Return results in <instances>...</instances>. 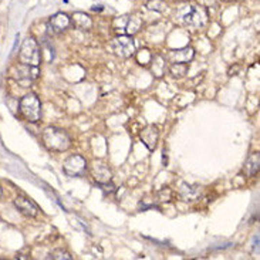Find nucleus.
<instances>
[{
	"instance_id": "f257e3e1",
	"label": "nucleus",
	"mask_w": 260,
	"mask_h": 260,
	"mask_svg": "<svg viewBox=\"0 0 260 260\" xmlns=\"http://www.w3.org/2000/svg\"><path fill=\"white\" fill-rule=\"evenodd\" d=\"M175 20L180 26L189 27V29H202L208 24L209 15L206 7L196 4V3H185L179 6L177 13H175Z\"/></svg>"
},
{
	"instance_id": "f03ea898",
	"label": "nucleus",
	"mask_w": 260,
	"mask_h": 260,
	"mask_svg": "<svg viewBox=\"0 0 260 260\" xmlns=\"http://www.w3.org/2000/svg\"><path fill=\"white\" fill-rule=\"evenodd\" d=\"M43 144L49 151L53 152H64L71 146V138L70 135L57 127H47L43 131Z\"/></svg>"
},
{
	"instance_id": "7ed1b4c3",
	"label": "nucleus",
	"mask_w": 260,
	"mask_h": 260,
	"mask_svg": "<svg viewBox=\"0 0 260 260\" xmlns=\"http://www.w3.org/2000/svg\"><path fill=\"white\" fill-rule=\"evenodd\" d=\"M19 111L29 122H39L41 118V102L36 94H26L19 102Z\"/></svg>"
},
{
	"instance_id": "20e7f679",
	"label": "nucleus",
	"mask_w": 260,
	"mask_h": 260,
	"mask_svg": "<svg viewBox=\"0 0 260 260\" xmlns=\"http://www.w3.org/2000/svg\"><path fill=\"white\" fill-rule=\"evenodd\" d=\"M19 60H20L21 64L39 67L40 61H41V50H40L39 43L33 37H27L21 43L20 53H19Z\"/></svg>"
},
{
	"instance_id": "39448f33",
	"label": "nucleus",
	"mask_w": 260,
	"mask_h": 260,
	"mask_svg": "<svg viewBox=\"0 0 260 260\" xmlns=\"http://www.w3.org/2000/svg\"><path fill=\"white\" fill-rule=\"evenodd\" d=\"M111 47L115 56L121 59H130L131 56L135 54V44H134L132 36H128V34H120L118 37H115L111 43Z\"/></svg>"
},
{
	"instance_id": "423d86ee",
	"label": "nucleus",
	"mask_w": 260,
	"mask_h": 260,
	"mask_svg": "<svg viewBox=\"0 0 260 260\" xmlns=\"http://www.w3.org/2000/svg\"><path fill=\"white\" fill-rule=\"evenodd\" d=\"M65 175L74 178V177H82L87 169V161L81 155H71L64 161L63 165Z\"/></svg>"
},
{
	"instance_id": "0eeeda50",
	"label": "nucleus",
	"mask_w": 260,
	"mask_h": 260,
	"mask_svg": "<svg viewBox=\"0 0 260 260\" xmlns=\"http://www.w3.org/2000/svg\"><path fill=\"white\" fill-rule=\"evenodd\" d=\"M71 24V19L65 13H56L54 16L50 17L47 23V32L49 34H60L65 32Z\"/></svg>"
},
{
	"instance_id": "6e6552de",
	"label": "nucleus",
	"mask_w": 260,
	"mask_h": 260,
	"mask_svg": "<svg viewBox=\"0 0 260 260\" xmlns=\"http://www.w3.org/2000/svg\"><path fill=\"white\" fill-rule=\"evenodd\" d=\"M179 198L183 202H196L202 199L203 196V188L200 185H189V183H182L178 191Z\"/></svg>"
},
{
	"instance_id": "1a4fd4ad",
	"label": "nucleus",
	"mask_w": 260,
	"mask_h": 260,
	"mask_svg": "<svg viewBox=\"0 0 260 260\" xmlns=\"http://www.w3.org/2000/svg\"><path fill=\"white\" fill-rule=\"evenodd\" d=\"M15 206L17 208V211L20 213H23L24 216H29V218H36L39 215V206L33 202L32 199H29L27 196L17 195L16 199L13 200Z\"/></svg>"
},
{
	"instance_id": "9d476101",
	"label": "nucleus",
	"mask_w": 260,
	"mask_h": 260,
	"mask_svg": "<svg viewBox=\"0 0 260 260\" xmlns=\"http://www.w3.org/2000/svg\"><path fill=\"white\" fill-rule=\"evenodd\" d=\"M39 76H40V71L34 65L21 64L20 63V64L15 67V76L13 77L16 79L17 81H34V80L39 79Z\"/></svg>"
},
{
	"instance_id": "9b49d317",
	"label": "nucleus",
	"mask_w": 260,
	"mask_h": 260,
	"mask_svg": "<svg viewBox=\"0 0 260 260\" xmlns=\"http://www.w3.org/2000/svg\"><path fill=\"white\" fill-rule=\"evenodd\" d=\"M140 137H141V141L144 142V145H145L149 151H154V149L157 148L158 140H160V130H158V127L154 125V124L146 125L145 128L141 131Z\"/></svg>"
},
{
	"instance_id": "f8f14e48",
	"label": "nucleus",
	"mask_w": 260,
	"mask_h": 260,
	"mask_svg": "<svg viewBox=\"0 0 260 260\" xmlns=\"http://www.w3.org/2000/svg\"><path fill=\"white\" fill-rule=\"evenodd\" d=\"M195 57V50L192 47H185V49L171 50L166 54V61L168 63H189Z\"/></svg>"
},
{
	"instance_id": "ddd939ff",
	"label": "nucleus",
	"mask_w": 260,
	"mask_h": 260,
	"mask_svg": "<svg viewBox=\"0 0 260 260\" xmlns=\"http://www.w3.org/2000/svg\"><path fill=\"white\" fill-rule=\"evenodd\" d=\"M91 175L96 179L97 183H105V182H111L113 174L111 169L108 168V165L101 161H96L91 165Z\"/></svg>"
},
{
	"instance_id": "4468645a",
	"label": "nucleus",
	"mask_w": 260,
	"mask_h": 260,
	"mask_svg": "<svg viewBox=\"0 0 260 260\" xmlns=\"http://www.w3.org/2000/svg\"><path fill=\"white\" fill-rule=\"evenodd\" d=\"M151 70H152V74L158 79H161L165 76V73L168 71V61L166 59L161 56V54H155L151 57Z\"/></svg>"
},
{
	"instance_id": "2eb2a0df",
	"label": "nucleus",
	"mask_w": 260,
	"mask_h": 260,
	"mask_svg": "<svg viewBox=\"0 0 260 260\" xmlns=\"http://www.w3.org/2000/svg\"><path fill=\"white\" fill-rule=\"evenodd\" d=\"M70 19H71L73 26H74L76 29H79V30L88 32V30H91V27H93V19L88 16V15L82 13V12L74 13L73 17H70Z\"/></svg>"
},
{
	"instance_id": "dca6fc26",
	"label": "nucleus",
	"mask_w": 260,
	"mask_h": 260,
	"mask_svg": "<svg viewBox=\"0 0 260 260\" xmlns=\"http://www.w3.org/2000/svg\"><path fill=\"white\" fill-rule=\"evenodd\" d=\"M259 169H260V155L259 152H255V154H252L249 158H247V161L244 162L243 166V174L246 177H256L258 174H259Z\"/></svg>"
},
{
	"instance_id": "f3484780",
	"label": "nucleus",
	"mask_w": 260,
	"mask_h": 260,
	"mask_svg": "<svg viewBox=\"0 0 260 260\" xmlns=\"http://www.w3.org/2000/svg\"><path fill=\"white\" fill-rule=\"evenodd\" d=\"M142 27V19L137 15L128 17V21H127V27H125V33L128 36H134L135 33L140 32V29Z\"/></svg>"
},
{
	"instance_id": "a211bd4d",
	"label": "nucleus",
	"mask_w": 260,
	"mask_h": 260,
	"mask_svg": "<svg viewBox=\"0 0 260 260\" xmlns=\"http://www.w3.org/2000/svg\"><path fill=\"white\" fill-rule=\"evenodd\" d=\"M168 70H169V73L172 74V77L182 79V77H185V74L188 73L189 65H188V63H172V64L168 67Z\"/></svg>"
},
{
	"instance_id": "6ab92c4d",
	"label": "nucleus",
	"mask_w": 260,
	"mask_h": 260,
	"mask_svg": "<svg viewBox=\"0 0 260 260\" xmlns=\"http://www.w3.org/2000/svg\"><path fill=\"white\" fill-rule=\"evenodd\" d=\"M47 259H54V260H71L73 256L67 252V250H63V249H57L54 252H51Z\"/></svg>"
},
{
	"instance_id": "aec40b11",
	"label": "nucleus",
	"mask_w": 260,
	"mask_h": 260,
	"mask_svg": "<svg viewBox=\"0 0 260 260\" xmlns=\"http://www.w3.org/2000/svg\"><path fill=\"white\" fill-rule=\"evenodd\" d=\"M127 21H128V17L127 16H121V17H117L114 20V23H113V27H114L115 32H124L125 33V27H127Z\"/></svg>"
},
{
	"instance_id": "412c9836",
	"label": "nucleus",
	"mask_w": 260,
	"mask_h": 260,
	"mask_svg": "<svg viewBox=\"0 0 260 260\" xmlns=\"http://www.w3.org/2000/svg\"><path fill=\"white\" fill-rule=\"evenodd\" d=\"M151 57H152V54L149 53V50H141L138 54H137V60H138V63L141 65H148L149 64V61H151Z\"/></svg>"
},
{
	"instance_id": "4be33fe9",
	"label": "nucleus",
	"mask_w": 260,
	"mask_h": 260,
	"mask_svg": "<svg viewBox=\"0 0 260 260\" xmlns=\"http://www.w3.org/2000/svg\"><path fill=\"white\" fill-rule=\"evenodd\" d=\"M146 7H148L149 10L163 12L165 7H166V4H165V1H162V0H149V1L146 3Z\"/></svg>"
},
{
	"instance_id": "5701e85b",
	"label": "nucleus",
	"mask_w": 260,
	"mask_h": 260,
	"mask_svg": "<svg viewBox=\"0 0 260 260\" xmlns=\"http://www.w3.org/2000/svg\"><path fill=\"white\" fill-rule=\"evenodd\" d=\"M172 196H174L172 189L163 188L162 191L158 192V200H160V202H169V200H172Z\"/></svg>"
},
{
	"instance_id": "b1692460",
	"label": "nucleus",
	"mask_w": 260,
	"mask_h": 260,
	"mask_svg": "<svg viewBox=\"0 0 260 260\" xmlns=\"http://www.w3.org/2000/svg\"><path fill=\"white\" fill-rule=\"evenodd\" d=\"M98 185L101 186V189H102V191H104L105 194H107V192H108V194H113V192L115 191V186L113 185V183H111V182H105V183H98Z\"/></svg>"
},
{
	"instance_id": "393cba45",
	"label": "nucleus",
	"mask_w": 260,
	"mask_h": 260,
	"mask_svg": "<svg viewBox=\"0 0 260 260\" xmlns=\"http://www.w3.org/2000/svg\"><path fill=\"white\" fill-rule=\"evenodd\" d=\"M253 250H259V235H256L255 236V246H253Z\"/></svg>"
},
{
	"instance_id": "a878e982",
	"label": "nucleus",
	"mask_w": 260,
	"mask_h": 260,
	"mask_svg": "<svg viewBox=\"0 0 260 260\" xmlns=\"http://www.w3.org/2000/svg\"><path fill=\"white\" fill-rule=\"evenodd\" d=\"M93 10L94 12H100V10H102V7H93Z\"/></svg>"
},
{
	"instance_id": "bb28decb",
	"label": "nucleus",
	"mask_w": 260,
	"mask_h": 260,
	"mask_svg": "<svg viewBox=\"0 0 260 260\" xmlns=\"http://www.w3.org/2000/svg\"><path fill=\"white\" fill-rule=\"evenodd\" d=\"M1 194H3V192H1V188H0V196H1Z\"/></svg>"
},
{
	"instance_id": "cd10ccee",
	"label": "nucleus",
	"mask_w": 260,
	"mask_h": 260,
	"mask_svg": "<svg viewBox=\"0 0 260 260\" xmlns=\"http://www.w3.org/2000/svg\"><path fill=\"white\" fill-rule=\"evenodd\" d=\"M222 1H230V0H222Z\"/></svg>"
},
{
	"instance_id": "c85d7f7f",
	"label": "nucleus",
	"mask_w": 260,
	"mask_h": 260,
	"mask_svg": "<svg viewBox=\"0 0 260 260\" xmlns=\"http://www.w3.org/2000/svg\"><path fill=\"white\" fill-rule=\"evenodd\" d=\"M172 1H177V0H172Z\"/></svg>"
}]
</instances>
